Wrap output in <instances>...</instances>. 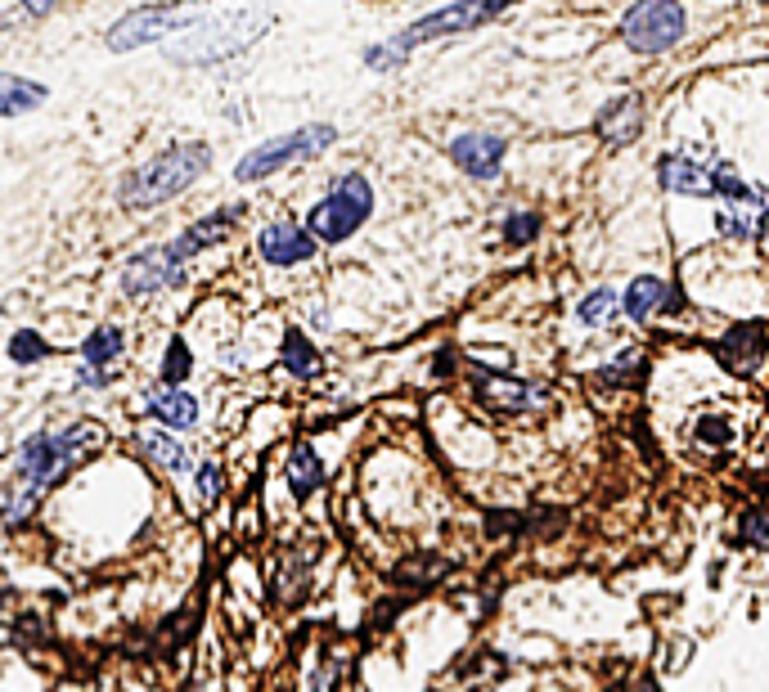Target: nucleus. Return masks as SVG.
Segmentation results:
<instances>
[{"mask_svg": "<svg viewBox=\"0 0 769 692\" xmlns=\"http://www.w3.org/2000/svg\"><path fill=\"white\" fill-rule=\"evenodd\" d=\"M504 140L491 136V131H464L451 140V162L473 176V180H495L500 176V162H504Z\"/></svg>", "mask_w": 769, "mask_h": 692, "instance_id": "obj_10", "label": "nucleus"}, {"mask_svg": "<svg viewBox=\"0 0 769 692\" xmlns=\"http://www.w3.org/2000/svg\"><path fill=\"white\" fill-rule=\"evenodd\" d=\"M140 449L167 473H185L189 468V449L176 436H167V432H140Z\"/></svg>", "mask_w": 769, "mask_h": 692, "instance_id": "obj_23", "label": "nucleus"}, {"mask_svg": "<svg viewBox=\"0 0 769 692\" xmlns=\"http://www.w3.org/2000/svg\"><path fill=\"white\" fill-rule=\"evenodd\" d=\"M46 356H50V342H46L41 333L19 328V333L10 337V360H14V365H37V360H46Z\"/></svg>", "mask_w": 769, "mask_h": 692, "instance_id": "obj_24", "label": "nucleus"}, {"mask_svg": "<svg viewBox=\"0 0 769 692\" xmlns=\"http://www.w3.org/2000/svg\"><path fill=\"white\" fill-rule=\"evenodd\" d=\"M473 392H477V401H482L486 409H495V414H522V409H531V405L544 401L540 387H531V383H522V378H509V374H477V378H473Z\"/></svg>", "mask_w": 769, "mask_h": 692, "instance_id": "obj_12", "label": "nucleus"}, {"mask_svg": "<svg viewBox=\"0 0 769 692\" xmlns=\"http://www.w3.org/2000/svg\"><path fill=\"white\" fill-rule=\"evenodd\" d=\"M103 441H108V432L99 423H86V418L63 427V432L28 436L19 445V454H14V482L0 491V517H6L10 526H23L37 513L41 495L50 486H59L77 464H86Z\"/></svg>", "mask_w": 769, "mask_h": 692, "instance_id": "obj_1", "label": "nucleus"}, {"mask_svg": "<svg viewBox=\"0 0 769 692\" xmlns=\"http://www.w3.org/2000/svg\"><path fill=\"white\" fill-rule=\"evenodd\" d=\"M270 14H230L221 23H194V37L171 46L167 59L171 63H221V59H235L239 50H248L270 23Z\"/></svg>", "mask_w": 769, "mask_h": 692, "instance_id": "obj_4", "label": "nucleus"}, {"mask_svg": "<svg viewBox=\"0 0 769 692\" xmlns=\"http://www.w3.org/2000/svg\"><path fill=\"white\" fill-rule=\"evenodd\" d=\"M239 216H244V207H221V211H207V216H198L189 229H180V235L171 239V248H176V257H198V253H207V248H216L221 239H230V229L239 225Z\"/></svg>", "mask_w": 769, "mask_h": 692, "instance_id": "obj_13", "label": "nucleus"}, {"mask_svg": "<svg viewBox=\"0 0 769 692\" xmlns=\"http://www.w3.org/2000/svg\"><path fill=\"white\" fill-rule=\"evenodd\" d=\"M594 131H599V140L612 145V149L639 140V131H643V99H639V95H617L612 103L599 108Z\"/></svg>", "mask_w": 769, "mask_h": 692, "instance_id": "obj_14", "label": "nucleus"}, {"mask_svg": "<svg viewBox=\"0 0 769 692\" xmlns=\"http://www.w3.org/2000/svg\"><path fill=\"white\" fill-rule=\"evenodd\" d=\"M145 414L158 418L162 427H176V432H189L198 423V401L171 383H158L145 392Z\"/></svg>", "mask_w": 769, "mask_h": 692, "instance_id": "obj_17", "label": "nucleus"}, {"mask_svg": "<svg viewBox=\"0 0 769 692\" xmlns=\"http://www.w3.org/2000/svg\"><path fill=\"white\" fill-rule=\"evenodd\" d=\"M535 235H540V216H535V211H513V216L504 220V239H509L513 248L531 244Z\"/></svg>", "mask_w": 769, "mask_h": 692, "instance_id": "obj_28", "label": "nucleus"}, {"mask_svg": "<svg viewBox=\"0 0 769 692\" xmlns=\"http://www.w3.org/2000/svg\"><path fill=\"white\" fill-rule=\"evenodd\" d=\"M657 185L667 194H684V198H711V167H702L689 154H667L657 162Z\"/></svg>", "mask_w": 769, "mask_h": 692, "instance_id": "obj_16", "label": "nucleus"}, {"mask_svg": "<svg viewBox=\"0 0 769 692\" xmlns=\"http://www.w3.org/2000/svg\"><path fill=\"white\" fill-rule=\"evenodd\" d=\"M198 495H203V500H216V495H221V468H216V464H203V468H198Z\"/></svg>", "mask_w": 769, "mask_h": 692, "instance_id": "obj_31", "label": "nucleus"}, {"mask_svg": "<svg viewBox=\"0 0 769 692\" xmlns=\"http://www.w3.org/2000/svg\"><path fill=\"white\" fill-rule=\"evenodd\" d=\"M284 473H288V491H293L297 500H310V495L324 486V458H319L310 445H293Z\"/></svg>", "mask_w": 769, "mask_h": 692, "instance_id": "obj_19", "label": "nucleus"}, {"mask_svg": "<svg viewBox=\"0 0 769 692\" xmlns=\"http://www.w3.org/2000/svg\"><path fill=\"white\" fill-rule=\"evenodd\" d=\"M334 140H338V131L328 127V122L297 127V131H288V136H275V140L248 149V154L239 158L235 176H239L244 185H248V180H266V176H275V171H284V167H293V162H310V158H319Z\"/></svg>", "mask_w": 769, "mask_h": 692, "instance_id": "obj_5", "label": "nucleus"}, {"mask_svg": "<svg viewBox=\"0 0 769 692\" xmlns=\"http://www.w3.org/2000/svg\"><path fill=\"white\" fill-rule=\"evenodd\" d=\"M189 369H194V352H189V342H185V337H171V346H167V360H162V383L180 387V383L189 378Z\"/></svg>", "mask_w": 769, "mask_h": 692, "instance_id": "obj_26", "label": "nucleus"}, {"mask_svg": "<svg viewBox=\"0 0 769 692\" xmlns=\"http://www.w3.org/2000/svg\"><path fill=\"white\" fill-rule=\"evenodd\" d=\"M211 167V149L203 140H180L167 145L162 154H154L149 162H140L127 180H122V202L131 211H154L162 202H171L176 194H185L194 180H203V171Z\"/></svg>", "mask_w": 769, "mask_h": 692, "instance_id": "obj_2", "label": "nucleus"}, {"mask_svg": "<svg viewBox=\"0 0 769 692\" xmlns=\"http://www.w3.org/2000/svg\"><path fill=\"white\" fill-rule=\"evenodd\" d=\"M46 86L14 77V72H0V118H23V112H37L46 103Z\"/></svg>", "mask_w": 769, "mask_h": 692, "instance_id": "obj_18", "label": "nucleus"}, {"mask_svg": "<svg viewBox=\"0 0 769 692\" xmlns=\"http://www.w3.org/2000/svg\"><path fill=\"white\" fill-rule=\"evenodd\" d=\"M621 41L634 55H667L684 41V6L680 0H634L621 19Z\"/></svg>", "mask_w": 769, "mask_h": 692, "instance_id": "obj_6", "label": "nucleus"}, {"mask_svg": "<svg viewBox=\"0 0 769 692\" xmlns=\"http://www.w3.org/2000/svg\"><path fill=\"white\" fill-rule=\"evenodd\" d=\"M180 284H185V257H176L171 244L145 248L122 266V293L127 297H154V293L180 288Z\"/></svg>", "mask_w": 769, "mask_h": 692, "instance_id": "obj_8", "label": "nucleus"}, {"mask_svg": "<svg viewBox=\"0 0 769 692\" xmlns=\"http://www.w3.org/2000/svg\"><path fill=\"white\" fill-rule=\"evenodd\" d=\"M634 369H639V352H621L617 365H608V369L599 374V383H603V387H621V383L634 378Z\"/></svg>", "mask_w": 769, "mask_h": 692, "instance_id": "obj_29", "label": "nucleus"}, {"mask_svg": "<svg viewBox=\"0 0 769 692\" xmlns=\"http://www.w3.org/2000/svg\"><path fill=\"white\" fill-rule=\"evenodd\" d=\"M198 23V6H180V0H167V6H145V10H131L122 14L114 28H108V50L114 55H131L140 46H154L171 32H185Z\"/></svg>", "mask_w": 769, "mask_h": 692, "instance_id": "obj_7", "label": "nucleus"}, {"mask_svg": "<svg viewBox=\"0 0 769 692\" xmlns=\"http://www.w3.org/2000/svg\"><path fill=\"white\" fill-rule=\"evenodd\" d=\"M698 441H707V445H724V441H729V423H724L720 414H707V418L698 423Z\"/></svg>", "mask_w": 769, "mask_h": 692, "instance_id": "obj_30", "label": "nucleus"}, {"mask_svg": "<svg viewBox=\"0 0 769 692\" xmlns=\"http://www.w3.org/2000/svg\"><path fill=\"white\" fill-rule=\"evenodd\" d=\"M576 315H581V324H585V328H603V324L617 315V293H612V288H594V293L581 301V310H576Z\"/></svg>", "mask_w": 769, "mask_h": 692, "instance_id": "obj_25", "label": "nucleus"}, {"mask_svg": "<svg viewBox=\"0 0 769 692\" xmlns=\"http://www.w3.org/2000/svg\"><path fill=\"white\" fill-rule=\"evenodd\" d=\"M738 540L751 544V548H769V508H751L738 522Z\"/></svg>", "mask_w": 769, "mask_h": 692, "instance_id": "obj_27", "label": "nucleus"}, {"mask_svg": "<svg viewBox=\"0 0 769 692\" xmlns=\"http://www.w3.org/2000/svg\"><path fill=\"white\" fill-rule=\"evenodd\" d=\"M765 220H769V189L765 185H751L738 202H724V211L716 216L720 235L724 239H760L765 235Z\"/></svg>", "mask_w": 769, "mask_h": 692, "instance_id": "obj_11", "label": "nucleus"}, {"mask_svg": "<svg viewBox=\"0 0 769 692\" xmlns=\"http://www.w3.org/2000/svg\"><path fill=\"white\" fill-rule=\"evenodd\" d=\"M667 284L657 279V275H639L630 288H625V297H621V315H630L634 324H643V319H652L657 310L667 306Z\"/></svg>", "mask_w": 769, "mask_h": 692, "instance_id": "obj_20", "label": "nucleus"}, {"mask_svg": "<svg viewBox=\"0 0 769 692\" xmlns=\"http://www.w3.org/2000/svg\"><path fill=\"white\" fill-rule=\"evenodd\" d=\"M369 216H374L369 180L361 171H343L334 185L324 189V198L310 207L306 229L315 235V244H347Z\"/></svg>", "mask_w": 769, "mask_h": 692, "instance_id": "obj_3", "label": "nucleus"}, {"mask_svg": "<svg viewBox=\"0 0 769 692\" xmlns=\"http://www.w3.org/2000/svg\"><path fill=\"white\" fill-rule=\"evenodd\" d=\"M315 248H319L315 235H310L306 225H297V220H270L262 235H257V253H262V261L275 266V270H288V266L310 261Z\"/></svg>", "mask_w": 769, "mask_h": 692, "instance_id": "obj_9", "label": "nucleus"}, {"mask_svg": "<svg viewBox=\"0 0 769 692\" xmlns=\"http://www.w3.org/2000/svg\"><path fill=\"white\" fill-rule=\"evenodd\" d=\"M765 352H769V337L760 324H738L716 342V356L729 374H751L765 360Z\"/></svg>", "mask_w": 769, "mask_h": 692, "instance_id": "obj_15", "label": "nucleus"}, {"mask_svg": "<svg viewBox=\"0 0 769 692\" xmlns=\"http://www.w3.org/2000/svg\"><path fill=\"white\" fill-rule=\"evenodd\" d=\"M127 346V333L118 324H99L86 342H81V365H95V369H108Z\"/></svg>", "mask_w": 769, "mask_h": 692, "instance_id": "obj_21", "label": "nucleus"}, {"mask_svg": "<svg viewBox=\"0 0 769 692\" xmlns=\"http://www.w3.org/2000/svg\"><path fill=\"white\" fill-rule=\"evenodd\" d=\"M284 369L293 374V378H315L319 374V352L310 346V337L302 333V328H288L284 333Z\"/></svg>", "mask_w": 769, "mask_h": 692, "instance_id": "obj_22", "label": "nucleus"}, {"mask_svg": "<svg viewBox=\"0 0 769 692\" xmlns=\"http://www.w3.org/2000/svg\"><path fill=\"white\" fill-rule=\"evenodd\" d=\"M23 10H28L32 19H46V14H55V10H59V0H23Z\"/></svg>", "mask_w": 769, "mask_h": 692, "instance_id": "obj_32", "label": "nucleus"}]
</instances>
